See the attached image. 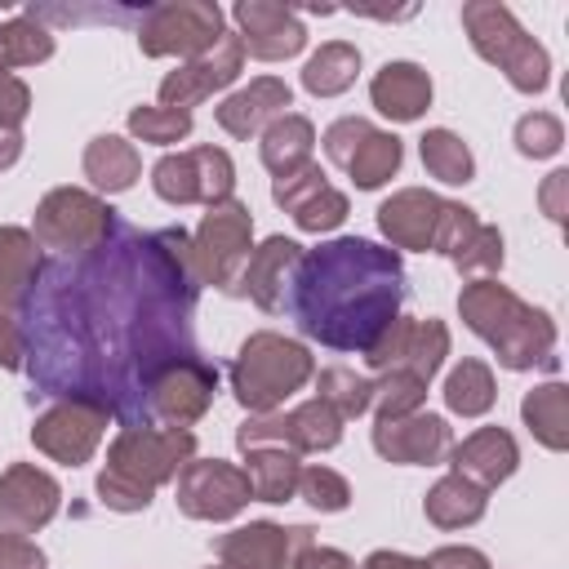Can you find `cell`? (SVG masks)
Listing matches in <instances>:
<instances>
[{"label":"cell","instance_id":"cell-1","mask_svg":"<svg viewBox=\"0 0 569 569\" xmlns=\"http://www.w3.org/2000/svg\"><path fill=\"white\" fill-rule=\"evenodd\" d=\"M400 258L373 240L342 236L298 258L289 302L302 333L338 351H369L373 338L396 320L400 307Z\"/></svg>","mask_w":569,"mask_h":569},{"label":"cell","instance_id":"cell-2","mask_svg":"<svg viewBox=\"0 0 569 569\" xmlns=\"http://www.w3.org/2000/svg\"><path fill=\"white\" fill-rule=\"evenodd\" d=\"M196 458V436L187 427L129 422L107 445V467L98 471V502L111 511H147L151 493Z\"/></svg>","mask_w":569,"mask_h":569},{"label":"cell","instance_id":"cell-3","mask_svg":"<svg viewBox=\"0 0 569 569\" xmlns=\"http://www.w3.org/2000/svg\"><path fill=\"white\" fill-rule=\"evenodd\" d=\"M462 325L485 338L502 369L556 365V325L542 307H529L502 280H467L458 293Z\"/></svg>","mask_w":569,"mask_h":569},{"label":"cell","instance_id":"cell-4","mask_svg":"<svg viewBox=\"0 0 569 569\" xmlns=\"http://www.w3.org/2000/svg\"><path fill=\"white\" fill-rule=\"evenodd\" d=\"M311 378H316L311 351L271 329L249 333L231 360V391L249 413H276Z\"/></svg>","mask_w":569,"mask_h":569},{"label":"cell","instance_id":"cell-5","mask_svg":"<svg viewBox=\"0 0 569 569\" xmlns=\"http://www.w3.org/2000/svg\"><path fill=\"white\" fill-rule=\"evenodd\" d=\"M462 27H467V40L471 49L493 62L511 89L520 93H542L551 84V58L547 49L516 22V13L498 0H471L462 4Z\"/></svg>","mask_w":569,"mask_h":569},{"label":"cell","instance_id":"cell-6","mask_svg":"<svg viewBox=\"0 0 569 569\" xmlns=\"http://www.w3.org/2000/svg\"><path fill=\"white\" fill-rule=\"evenodd\" d=\"M253 253V213L236 196L204 209L196 236H191V276L196 284H213L236 293V280Z\"/></svg>","mask_w":569,"mask_h":569},{"label":"cell","instance_id":"cell-7","mask_svg":"<svg viewBox=\"0 0 569 569\" xmlns=\"http://www.w3.org/2000/svg\"><path fill=\"white\" fill-rule=\"evenodd\" d=\"M227 36L222 9L213 0H164L142 9L138 18V49L147 58H200Z\"/></svg>","mask_w":569,"mask_h":569},{"label":"cell","instance_id":"cell-8","mask_svg":"<svg viewBox=\"0 0 569 569\" xmlns=\"http://www.w3.org/2000/svg\"><path fill=\"white\" fill-rule=\"evenodd\" d=\"M111 231H116V209L102 196L80 191V187H53L36 204V222H31L36 244L58 249V253H89Z\"/></svg>","mask_w":569,"mask_h":569},{"label":"cell","instance_id":"cell-9","mask_svg":"<svg viewBox=\"0 0 569 569\" xmlns=\"http://www.w3.org/2000/svg\"><path fill=\"white\" fill-rule=\"evenodd\" d=\"M111 427V409L102 400L89 396H58L36 422H31V445L62 462V467H80L98 453L102 436Z\"/></svg>","mask_w":569,"mask_h":569},{"label":"cell","instance_id":"cell-10","mask_svg":"<svg viewBox=\"0 0 569 569\" xmlns=\"http://www.w3.org/2000/svg\"><path fill=\"white\" fill-rule=\"evenodd\" d=\"M320 142H325V156H329L338 169H347L360 191H373V187H382L387 178H396V173H400V160H405L400 138L387 133V129H378V124H369L365 116H342V120H333Z\"/></svg>","mask_w":569,"mask_h":569},{"label":"cell","instance_id":"cell-11","mask_svg":"<svg viewBox=\"0 0 569 569\" xmlns=\"http://www.w3.org/2000/svg\"><path fill=\"white\" fill-rule=\"evenodd\" d=\"M342 440V418L325 405V400H302L293 409H276V413H249V422H240L236 445L240 453L253 445H276L289 453H325Z\"/></svg>","mask_w":569,"mask_h":569},{"label":"cell","instance_id":"cell-12","mask_svg":"<svg viewBox=\"0 0 569 569\" xmlns=\"http://www.w3.org/2000/svg\"><path fill=\"white\" fill-rule=\"evenodd\" d=\"M151 187L169 204H218L236 187V164L222 147H187L169 151L151 169Z\"/></svg>","mask_w":569,"mask_h":569},{"label":"cell","instance_id":"cell-13","mask_svg":"<svg viewBox=\"0 0 569 569\" xmlns=\"http://www.w3.org/2000/svg\"><path fill=\"white\" fill-rule=\"evenodd\" d=\"M445 356H449V329H445V320H418V316H396L378 338H373V347L365 351V365L373 369V373H413V378H422L427 387H431V378L440 373V365H445Z\"/></svg>","mask_w":569,"mask_h":569},{"label":"cell","instance_id":"cell-14","mask_svg":"<svg viewBox=\"0 0 569 569\" xmlns=\"http://www.w3.org/2000/svg\"><path fill=\"white\" fill-rule=\"evenodd\" d=\"M213 391H218V369L204 365L200 356H178L151 373L142 400L160 427H191L213 405Z\"/></svg>","mask_w":569,"mask_h":569},{"label":"cell","instance_id":"cell-15","mask_svg":"<svg viewBox=\"0 0 569 569\" xmlns=\"http://www.w3.org/2000/svg\"><path fill=\"white\" fill-rule=\"evenodd\" d=\"M173 493H178L173 498L178 511L191 516V520H231L253 502L244 467L222 462V458H191L178 471V489Z\"/></svg>","mask_w":569,"mask_h":569},{"label":"cell","instance_id":"cell-16","mask_svg":"<svg viewBox=\"0 0 569 569\" xmlns=\"http://www.w3.org/2000/svg\"><path fill=\"white\" fill-rule=\"evenodd\" d=\"M302 547H311L307 525L284 529L276 520H249L213 542V556H218L213 569H293Z\"/></svg>","mask_w":569,"mask_h":569},{"label":"cell","instance_id":"cell-17","mask_svg":"<svg viewBox=\"0 0 569 569\" xmlns=\"http://www.w3.org/2000/svg\"><path fill=\"white\" fill-rule=\"evenodd\" d=\"M244 71V49H240V36L227 31L209 53L173 67L164 80H160V107H178V111H191L196 102L213 98L218 89H227L236 76Z\"/></svg>","mask_w":569,"mask_h":569},{"label":"cell","instance_id":"cell-18","mask_svg":"<svg viewBox=\"0 0 569 569\" xmlns=\"http://www.w3.org/2000/svg\"><path fill=\"white\" fill-rule=\"evenodd\" d=\"M236 18V36H240V49L244 58H258V62H284L293 53H302L307 44V27L302 18L289 9V4H271V0H240L231 9Z\"/></svg>","mask_w":569,"mask_h":569},{"label":"cell","instance_id":"cell-19","mask_svg":"<svg viewBox=\"0 0 569 569\" xmlns=\"http://www.w3.org/2000/svg\"><path fill=\"white\" fill-rule=\"evenodd\" d=\"M58 507H62V489L36 462H13L0 471V529L36 533L58 516Z\"/></svg>","mask_w":569,"mask_h":569},{"label":"cell","instance_id":"cell-20","mask_svg":"<svg viewBox=\"0 0 569 569\" xmlns=\"http://www.w3.org/2000/svg\"><path fill=\"white\" fill-rule=\"evenodd\" d=\"M449 445H453V431L440 413H405V418H387V422H373V449L378 458L387 462H400V467H431V462H445L449 458Z\"/></svg>","mask_w":569,"mask_h":569},{"label":"cell","instance_id":"cell-21","mask_svg":"<svg viewBox=\"0 0 569 569\" xmlns=\"http://www.w3.org/2000/svg\"><path fill=\"white\" fill-rule=\"evenodd\" d=\"M445 204L449 200H440L427 187H405V191H396L391 200L378 204V227L396 249H422L427 253V249H436Z\"/></svg>","mask_w":569,"mask_h":569},{"label":"cell","instance_id":"cell-22","mask_svg":"<svg viewBox=\"0 0 569 569\" xmlns=\"http://www.w3.org/2000/svg\"><path fill=\"white\" fill-rule=\"evenodd\" d=\"M449 467H453V476H462L489 493L502 480H511L520 467L516 436L507 427H480V431L462 436L458 445H449Z\"/></svg>","mask_w":569,"mask_h":569},{"label":"cell","instance_id":"cell-23","mask_svg":"<svg viewBox=\"0 0 569 569\" xmlns=\"http://www.w3.org/2000/svg\"><path fill=\"white\" fill-rule=\"evenodd\" d=\"M298 258H302V244L289 240V236L262 240V244L249 253V262H244V271H240V280H236V293H249L262 311H284Z\"/></svg>","mask_w":569,"mask_h":569},{"label":"cell","instance_id":"cell-24","mask_svg":"<svg viewBox=\"0 0 569 569\" xmlns=\"http://www.w3.org/2000/svg\"><path fill=\"white\" fill-rule=\"evenodd\" d=\"M289 102H293V89L280 76H258L244 89H236L231 98H222L213 107V120H218V129H227L231 138L244 142V138H258L276 116H284Z\"/></svg>","mask_w":569,"mask_h":569},{"label":"cell","instance_id":"cell-25","mask_svg":"<svg viewBox=\"0 0 569 569\" xmlns=\"http://www.w3.org/2000/svg\"><path fill=\"white\" fill-rule=\"evenodd\" d=\"M369 98L373 107L387 116V120H418L427 107H431V76L418 67V62H382L369 80Z\"/></svg>","mask_w":569,"mask_h":569},{"label":"cell","instance_id":"cell-26","mask_svg":"<svg viewBox=\"0 0 569 569\" xmlns=\"http://www.w3.org/2000/svg\"><path fill=\"white\" fill-rule=\"evenodd\" d=\"M44 271L40 244L22 227H0V316H13Z\"/></svg>","mask_w":569,"mask_h":569},{"label":"cell","instance_id":"cell-27","mask_svg":"<svg viewBox=\"0 0 569 569\" xmlns=\"http://www.w3.org/2000/svg\"><path fill=\"white\" fill-rule=\"evenodd\" d=\"M84 178L102 191V196H120L142 178V156L129 138L120 133H98L84 147Z\"/></svg>","mask_w":569,"mask_h":569},{"label":"cell","instance_id":"cell-28","mask_svg":"<svg viewBox=\"0 0 569 569\" xmlns=\"http://www.w3.org/2000/svg\"><path fill=\"white\" fill-rule=\"evenodd\" d=\"M258 138H262V142H258L262 164H267L276 178L298 173L302 164H311V151H316V124H311L307 116L284 111V116H276Z\"/></svg>","mask_w":569,"mask_h":569},{"label":"cell","instance_id":"cell-29","mask_svg":"<svg viewBox=\"0 0 569 569\" xmlns=\"http://www.w3.org/2000/svg\"><path fill=\"white\" fill-rule=\"evenodd\" d=\"M485 507H489V493L480 485L453 476V471L440 476L422 498V511H427V520L436 529H467V525H476L485 516Z\"/></svg>","mask_w":569,"mask_h":569},{"label":"cell","instance_id":"cell-30","mask_svg":"<svg viewBox=\"0 0 569 569\" xmlns=\"http://www.w3.org/2000/svg\"><path fill=\"white\" fill-rule=\"evenodd\" d=\"M520 418L533 431V440L551 453L569 449V387L565 382H542L520 400Z\"/></svg>","mask_w":569,"mask_h":569},{"label":"cell","instance_id":"cell-31","mask_svg":"<svg viewBox=\"0 0 569 569\" xmlns=\"http://www.w3.org/2000/svg\"><path fill=\"white\" fill-rule=\"evenodd\" d=\"M244 476H249V489L258 502H289L298 493L302 462L289 449L253 445V449H244Z\"/></svg>","mask_w":569,"mask_h":569},{"label":"cell","instance_id":"cell-32","mask_svg":"<svg viewBox=\"0 0 569 569\" xmlns=\"http://www.w3.org/2000/svg\"><path fill=\"white\" fill-rule=\"evenodd\" d=\"M356 76H360V49L347 44V40H329L307 58L302 89L316 93V98H338L356 84Z\"/></svg>","mask_w":569,"mask_h":569},{"label":"cell","instance_id":"cell-33","mask_svg":"<svg viewBox=\"0 0 569 569\" xmlns=\"http://www.w3.org/2000/svg\"><path fill=\"white\" fill-rule=\"evenodd\" d=\"M418 151H422L427 173L436 182H445V187H467L476 178V156H471V147L453 129H427Z\"/></svg>","mask_w":569,"mask_h":569},{"label":"cell","instance_id":"cell-34","mask_svg":"<svg viewBox=\"0 0 569 569\" xmlns=\"http://www.w3.org/2000/svg\"><path fill=\"white\" fill-rule=\"evenodd\" d=\"M498 400V387H493V369L485 360H458L445 378V405L462 418H480L489 413Z\"/></svg>","mask_w":569,"mask_h":569},{"label":"cell","instance_id":"cell-35","mask_svg":"<svg viewBox=\"0 0 569 569\" xmlns=\"http://www.w3.org/2000/svg\"><path fill=\"white\" fill-rule=\"evenodd\" d=\"M316 400H325L342 422L360 418L373 409V378L347 369V365H329L316 373Z\"/></svg>","mask_w":569,"mask_h":569},{"label":"cell","instance_id":"cell-36","mask_svg":"<svg viewBox=\"0 0 569 569\" xmlns=\"http://www.w3.org/2000/svg\"><path fill=\"white\" fill-rule=\"evenodd\" d=\"M44 58H53V36L44 22H36L27 13H13L9 22H0V71L36 67Z\"/></svg>","mask_w":569,"mask_h":569},{"label":"cell","instance_id":"cell-37","mask_svg":"<svg viewBox=\"0 0 569 569\" xmlns=\"http://www.w3.org/2000/svg\"><path fill=\"white\" fill-rule=\"evenodd\" d=\"M129 133L138 142H151V147H173V142H187L191 138V111H178V107H133L129 111Z\"/></svg>","mask_w":569,"mask_h":569},{"label":"cell","instance_id":"cell-38","mask_svg":"<svg viewBox=\"0 0 569 569\" xmlns=\"http://www.w3.org/2000/svg\"><path fill=\"white\" fill-rule=\"evenodd\" d=\"M427 400V382L413 378V373H378L373 378V409L378 418L373 422H387V418H405V413H418Z\"/></svg>","mask_w":569,"mask_h":569},{"label":"cell","instance_id":"cell-39","mask_svg":"<svg viewBox=\"0 0 569 569\" xmlns=\"http://www.w3.org/2000/svg\"><path fill=\"white\" fill-rule=\"evenodd\" d=\"M453 267L467 276V280H493L502 271V231L480 222L476 236L462 244V253L453 258Z\"/></svg>","mask_w":569,"mask_h":569},{"label":"cell","instance_id":"cell-40","mask_svg":"<svg viewBox=\"0 0 569 569\" xmlns=\"http://www.w3.org/2000/svg\"><path fill=\"white\" fill-rule=\"evenodd\" d=\"M565 147V124L551 111H525L516 120V151L529 160H547Z\"/></svg>","mask_w":569,"mask_h":569},{"label":"cell","instance_id":"cell-41","mask_svg":"<svg viewBox=\"0 0 569 569\" xmlns=\"http://www.w3.org/2000/svg\"><path fill=\"white\" fill-rule=\"evenodd\" d=\"M298 498L307 507H316V511H347L351 507V485L333 467H302Z\"/></svg>","mask_w":569,"mask_h":569},{"label":"cell","instance_id":"cell-42","mask_svg":"<svg viewBox=\"0 0 569 569\" xmlns=\"http://www.w3.org/2000/svg\"><path fill=\"white\" fill-rule=\"evenodd\" d=\"M347 213H351L347 196H342L338 187H329V182H325V187H320L311 200H302V204H298L289 218H293L302 231H316V236H320V231H333V227H338Z\"/></svg>","mask_w":569,"mask_h":569},{"label":"cell","instance_id":"cell-43","mask_svg":"<svg viewBox=\"0 0 569 569\" xmlns=\"http://www.w3.org/2000/svg\"><path fill=\"white\" fill-rule=\"evenodd\" d=\"M325 187V169L311 160V164H302L298 173H284V178H276V187H271V200L284 209V213H293L302 200H311L316 191Z\"/></svg>","mask_w":569,"mask_h":569},{"label":"cell","instance_id":"cell-44","mask_svg":"<svg viewBox=\"0 0 569 569\" xmlns=\"http://www.w3.org/2000/svg\"><path fill=\"white\" fill-rule=\"evenodd\" d=\"M31 111V89L13 71H0V129H18Z\"/></svg>","mask_w":569,"mask_h":569},{"label":"cell","instance_id":"cell-45","mask_svg":"<svg viewBox=\"0 0 569 569\" xmlns=\"http://www.w3.org/2000/svg\"><path fill=\"white\" fill-rule=\"evenodd\" d=\"M44 551L27 538V533H9L0 529V569H44Z\"/></svg>","mask_w":569,"mask_h":569},{"label":"cell","instance_id":"cell-46","mask_svg":"<svg viewBox=\"0 0 569 569\" xmlns=\"http://www.w3.org/2000/svg\"><path fill=\"white\" fill-rule=\"evenodd\" d=\"M538 204H542V213H547L551 222H565V213H569V169H556V173L542 178Z\"/></svg>","mask_w":569,"mask_h":569},{"label":"cell","instance_id":"cell-47","mask_svg":"<svg viewBox=\"0 0 569 569\" xmlns=\"http://www.w3.org/2000/svg\"><path fill=\"white\" fill-rule=\"evenodd\" d=\"M427 569H493V565L476 547H436L427 556Z\"/></svg>","mask_w":569,"mask_h":569},{"label":"cell","instance_id":"cell-48","mask_svg":"<svg viewBox=\"0 0 569 569\" xmlns=\"http://www.w3.org/2000/svg\"><path fill=\"white\" fill-rule=\"evenodd\" d=\"M27 365V333L18 329L13 316H0V369H22Z\"/></svg>","mask_w":569,"mask_h":569},{"label":"cell","instance_id":"cell-49","mask_svg":"<svg viewBox=\"0 0 569 569\" xmlns=\"http://www.w3.org/2000/svg\"><path fill=\"white\" fill-rule=\"evenodd\" d=\"M293 569H356L351 556H342L338 547H302V556L293 560Z\"/></svg>","mask_w":569,"mask_h":569},{"label":"cell","instance_id":"cell-50","mask_svg":"<svg viewBox=\"0 0 569 569\" xmlns=\"http://www.w3.org/2000/svg\"><path fill=\"white\" fill-rule=\"evenodd\" d=\"M360 569H427V560L405 556V551H387V547H382V551H369Z\"/></svg>","mask_w":569,"mask_h":569},{"label":"cell","instance_id":"cell-51","mask_svg":"<svg viewBox=\"0 0 569 569\" xmlns=\"http://www.w3.org/2000/svg\"><path fill=\"white\" fill-rule=\"evenodd\" d=\"M18 156H22V133L18 129H0V169L18 164Z\"/></svg>","mask_w":569,"mask_h":569},{"label":"cell","instance_id":"cell-52","mask_svg":"<svg viewBox=\"0 0 569 569\" xmlns=\"http://www.w3.org/2000/svg\"><path fill=\"white\" fill-rule=\"evenodd\" d=\"M209 569H213V565H209Z\"/></svg>","mask_w":569,"mask_h":569}]
</instances>
